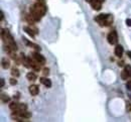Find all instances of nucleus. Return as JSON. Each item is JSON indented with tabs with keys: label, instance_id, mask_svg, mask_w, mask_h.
<instances>
[{
	"label": "nucleus",
	"instance_id": "28",
	"mask_svg": "<svg viewBox=\"0 0 131 122\" xmlns=\"http://www.w3.org/2000/svg\"><path fill=\"white\" fill-rule=\"evenodd\" d=\"M127 54H128V56L130 57V59H131V51H127Z\"/></svg>",
	"mask_w": 131,
	"mask_h": 122
},
{
	"label": "nucleus",
	"instance_id": "4",
	"mask_svg": "<svg viewBox=\"0 0 131 122\" xmlns=\"http://www.w3.org/2000/svg\"><path fill=\"white\" fill-rule=\"evenodd\" d=\"M32 57L36 60V62H38V63L41 64V65H43V64L45 63V58H44L39 52H37V51H34V52L32 53Z\"/></svg>",
	"mask_w": 131,
	"mask_h": 122
},
{
	"label": "nucleus",
	"instance_id": "12",
	"mask_svg": "<svg viewBox=\"0 0 131 122\" xmlns=\"http://www.w3.org/2000/svg\"><path fill=\"white\" fill-rule=\"evenodd\" d=\"M40 65H41V64H39L38 62H36V60L33 58V62H32V64H31V68H32L34 71L38 72V71L40 70Z\"/></svg>",
	"mask_w": 131,
	"mask_h": 122
},
{
	"label": "nucleus",
	"instance_id": "8",
	"mask_svg": "<svg viewBox=\"0 0 131 122\" xmlns=\"http://www.w3.org/2000/svg\"><path fill=\"white\" fill-rule=\"evenodd\" d=\"M114 52H115V55H116V56L121 57V56H122V54H123V46H122V45H120V44L116 45Z\"/></svg>",
	"mask_w": 131,
	"mask_h": 122
},
{
	"label": "nucleus",
	"instance_id": "17",
	"mask_svg": "<svg viewBox=\"0 0 131 122\" xmlns=\"http://www.w3.org/2000/svg\"><path fill=\"white\" fill-rule=\"evenodd\" d=\"M11 75H12V77H14V78H17V77H19V71L16 69V68H13L12 70H11Z\"/></svg>",
	"mask_w": 131,
	"mask_h": 122
},
{
	"label": "nucleus",
	"instance_id": "9",
	"mask_svg": "<svg viewBox=\"0 0 131 122\" xmlns=\"http://www.w3.org/2000/svg\"><path fill=\"white\" fill-rule=\"evenodd\" d=\"M40 83H41L42 85H44L46 88H50V87H51V82H50V80L47 79L46 77H42V78L40 79Z\"/></svg>",
	"mask_w": 131,
	"mask_h": 122
},
{
	"label": "nucleus",
	"instance_id": "11",
	"mask_svg": "<svg viewBox=\"0 0 131 122\" xmlns=\"http://www.w3.org/2000/svg\"><path fill=\"white\" fill-rule=\"evenodd\" d=\"M23 39V41H24V43L26 44V45H29V46H32L33 48H35V49H37V50H40V47L37 45V44H35V43H33V42H31V41H28L25 37H23L22 38Z\"/></svg>",
	"mask_w": 131,
	"mask_h": 122
},
{
	"label": "nucleus",
	"instance_id": "25",
	"mask_svg": "<svg viewBox=\"0 0 131 122\" xmlns=\"http://www.w3.org/2000/svg\"><path fill=\"white\" fill-rule=\"evenodd\" d=\"M123 64H124L123 60H120V62H118V66H119V67H123Z\"/></svg>",
	"mask_w": 131,
	"mask_h": 122
},
{
	"label": "nucleus",
	"instance_id": "1",
	"mask_svg": "<svg viewBox=\"0 0 131 122\" xmlns=\"http://www.w3.org/2000/svg\"><path fill=\"white\" fill-rule=\"evenodd\" d=\"M45 12H46V7H45L44 3L37 2L34 5H32L30 8V14L34 18L35 21L40 20V18L45 14Z\"/></svg>",
	"mask_w": 131,
	"mask_h": 122
},
{
	"label": "nucleus",
	"instance_id": "3",
	"mask_svg": "<svg viewBox=\"0 0 131 122\" xmlns=\"http://www.w3.org/2000/svg\"><path fill=\"white\" fill-rule=\"evenodd\" d=\"M107 17H108V14H99L98 16H96L95 20L101 25V26H106L107 25Z\"/></svg>",
	"mask_w": 131,
	"mask_h": 122
},
{
	"label": "nucleus",
	"instance_id": "2",
	"mask_svg": "<svg viewBox=\"0 0 131 122\" xmlns=\"http://www.w3.org/2000/svg\"><path fill=\"white\" fill-rule=\"evenodd\" d=\"M107 39H108V42L110 44H116L118 42V35H117V32L115 30L113 31H110L108 33V36H107Z\"/></svg>",
	"mask_w": 131,
	"mask_h": 122
},
{
	"label": "nucleus",
	"instance_id": "16",
	"mask_svg": "<svg viewBox=\"0 0 131 122\" xmlns=\"http://www.w3.org/2000/svg\"><path fill=\"white\" fill-rule=\"evenodd\" d=\"M128 78H130V76H129V74L127 73V71L124 69V71H122V72H121V79L126 81Z\"/></svg>",
	"mask_w": 131,
	"mask_h": 122
},
{
	"label": "nucleus",
	"instance_id": "30",
	"mask_svg": "<svg viewBox=\"0 0 131 122\" xmlns=\"http://www.w3.org/2000/svg\"><path fill=\"white\" fill-rule=\"evenodd\" d=\"M99 1H101V2H104V1H105V0H99Z\"/></svg>",
	"mask_w": 131,
	"mask_h": 122
},
{
	"label": "nucleus",
	"instance_id": "6",
	"mask_svg": "<svg viewBox=\"0 0 131 122\" xmlns=\"http://www.w3.org/2000/svg\"><path fill=\"white\" fill-rule=\"evenodd\" d=\"M28 90H29V93H30L32 96H36V95L38 94V92H39L38 86H36V85H31V86H29Z\"/></svg>",
	"mask_w": 131,
	"mask_h": 122
},
{
	"label": "nucleus",
	"instance_id": "31",
	"mask_svg": "<svg viewBox=\"0 0 131 122\" xmlns=\"http://www.w3.org/2000/svg\"><path fill=\"white\" fill-rule=\"evenodd\" d=\"M86 1H88V2H90V1H91V0H86Z\"/></svg>",
	"mask_w": 131,
	"mask_h": 122
},
{
	"label": "nucleus",
	"instance_id": "29",
	"mask_svg": "<svg viewBox=\"0 0 131 122\" xmlns=\"http://www.w3.org/2000/svg\"><path fill=\"white\" fill-rule=\"evenodd\" d=\"M37 2H40V3H44L45 0H37Z\"/></svg>",
	"mask_w": 131,
	"mask_h": 122
},
{
	"label": "nucleus",
	"instance_id": "23",
	"mask_svg": "<svg viewBox=\"0 0 131 122\" xmlns=\"http://www.w3.org/2000/svg\"><path fill=\"white\" fill-rule=\"evenodd\" d=\"M126 86H127V89H128L129 91H131V81H128Z\"/></svg>",
	"mask_w": 131,
	"mask_h": 122
},
{
	"label": "nucleus",
	"instance_id": "26",
	"mask_svg": "<svg viewBox=\"0 0 131 122\" xmlns=\"http://www.w3.org/2000/svg\"><path fill=\"white\" fill-rule=\"evenodd\" d=\"M4 86V79H1V87Z\"/></svg>",
	"mask_w": 131,
	"mask_h": 122
},
{
	"label": "nucleus",
	"instance_id": "18",
	"mask_svg": "<svg viewBox=\"0 0 131 122\" xmlns=\"http://www.w3.org/2000/svg\"><path fill=\"white\" fill-rule=\"evenodd\" d=\"M1 100H2L3 103H7V102H9L10 98H9V96L6 95V94H1Z\"/></svg>",
	"mask_w": 131,
	"mask_h": 122
},
{
	"label": "nucleus",
	"instance_id": "7",
	"mask_svg": "<svg viewBox=\"0 0 131 122\" xmlns=\"http://www.w3.org/2000/svg\"><path fill=\"white\" fill-rule=\"evenodd\" d=\"M24 30H25L30 36H34V34L37 33V29H36L35 27H31V26H29V27L25 26V27H24Z\"/></svg>",
	"mask_w": 131,
	"mask_h": 122
},
{
	"label": "nucleus",
	"instance_id": "19",
	"mask_svg": "<svg viewBox=\"0 0 131 122\" xmlns=\"http://www.w3.org/2000/svg\"><path fill=\"white\" fill-rule=\"evenodd\" d=\"M125 70L127 71V73L129 74V76H130V78H131V66H129V65L125 66Z\"/></svg>",
	"mask_w": 131,
	"mask_h": 122
},
{
	"label": "nucleus",
	"instance_id": "21",
	"mask_svg": "<svg viewBox=\"0 0 131 122\" xmlns=\"http://www.w3.org/2000/svg\"><path fill=\"white\" fill-rule=\"evenodd\" d=\"M9 83H10V85H16V84H17V81H16V80H15V78L13 77V78H11V79H10Z\"/></svg>",
	"mask_w": 131,
	"mask_h": 122
},
{
	"label": "nucleus",
	"instance_id": "15",
	"mask_svg": "<svg viewBox=\"0 0 131 122\" xmlns=\"http://www.w3.org/2000/svg\"><path fill=\"white\" fill-rule=\"evenodd\" d=\"M26 78H27V80H29V81H31V82H34L35 80H36V75L34 74V73H28L27 75H26Z\"/></svg>",
	"mask_w": 131,
	"mask_h": 122
},
{
	"label": "nucleus",
	"instance_id": "27",
	"mask_svg": "<svg viewBox=\"0 0 131 122\" xmlns=\"http://www.w3.org/2000/svg\"><path fill=\"white\" fill-rule=\"evenodd\" d=\"M3 18H4V14H3V12L1 11V21L3 20Z\"/></svg>",
	"mask_w": 131,
	"mask_h": 122
},
{
	"label": "nucleus",
	"instance_id": "13",
	"mask_svg": "<svg viewBox=\"0 0 131 122\" xmlns=\"http://www.w3.org/2000/svg\"><path fill=\"white\" fill-rule=\"evenodd\" d=\"M1 64H2V68L3 69H8L9 67H10V62L7 59V58H2V62H1Z\"/></svg>",
	"mask_w": 131,
	"mask_h": 122
},
{
	"label": "nucleus",
	"instance_id": "10",
	"mask_svg": "<svg viewBox=\"0 0 131 122\" xmlns=\"http://www.w3.org/2000/svg\"><path fill=\"white\" fill-rule=\"evenodd\" d=\"M9 108H10V110H12L13 112H14V111H19V110H20V103L11 102V103L9 104Z\"/></svg>",
	"mask_w": 131,
	"mask_h": 122
},
{
	"label": "nucleus",
	"instance_id": "14",
	"mask_svg": "<svg viewBox=\"0 0 131 122\" xmlns=\"http://www.w3.org/2000/svg\"><path fill=\"white\" fill-rule=\"evenodd\" d=\"M9 34H10V33H9V31H8L7 29H4V28L1 29V37H2L3 40H5V39L9 36Z\"/></svg>",
	"mask_w": 131,
	"mask_h": 122
},
{
	"label": "nucleus",
	"instance_id": "24",
	"mask_svg": "<svg viewBox=\"0 0 131 122\" xmlns=\"http://www.w3.org/2000/svg\"><path fill=\"white\" fill-rule=\"evenodd\" d=\"M126 24L128 26H131V19H126Z\"/></svg>",
	"mask_w": 131,
	"mask_h": 122
},
{
	"label": "nucleus",
	"instance_id": "20",
	"mask_svg": "<svg viewBox=\"0 0 131 122\" xmlns=\"http://www.w3.org/2000/svg\"><path fill=\"white\" fill-rule=\"evenodd\" d=\"M42 74H43V76H47L48 74H49V69H47V68H44L43 70H42Z\"/></svg>",
	"mask_w": 131,
	"mask_h": 122
},
{
	"label": "nucleus",
	"instance_id": "22",
	"mask_svg": "<svg viewBox=\"0 0 131 122\" xmlns=\"http://www.w3.org/2000/svg\"><path fill=\"white\" fill-rule=\"evenodd\" d=\"M126 111L127 112H130L131 111V104L129 102H126Z\"/></svg>",
	"mask_w": 131,
	"mask_h": 122
},
{
	"label": "nucleus",
	"instance_id": "5",
	"mask_svg": "<svg viewBox=\"0 0 131 122\" xmlns=\"http://www.w3.org/2000/svg\"><path fill=\"white\" fill-rule=\"evenodd\" d=\"M102 2L101 1H99V0H91L90 1V4H91V6L93 7V9L94 10H100L101 9V7H102V4H101Z\"/></svg>",
	"mask_w": 131,
	"mask_h": 122
}]
</instances>
